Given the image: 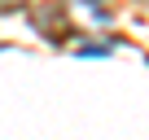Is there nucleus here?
Segmentation results:
<instances>
[{
	"instance_id": "obj_1",
	"label": "nucleus",
	"mask_w": 149,
	"mask_h": 140,
	"mask_svg": "<svg viewBox=\"0 0 149 140\" xmlns=\"http://www.w3.org/2000/svg\"><path fill=\"white\" fill-rule=\"evenodd\" d=\"M79 53H84V57H105V53H110V44H84Z\"/></svg>"
},
{
	"instance_id": "obj_2",
	"label": "nucleus",
	"mask_w": 149,
	"mask_h": 140,
	"mask_svg": "<svg viewBox=\"0 0 149 140\" xmlns=\"http://www.w3.org/2000/svg\"><path fill=\"white\" fill-rule=\"evenodd\" d=\"M0 5H26V0H0Z\"/></svg>"
}]
</instances>
